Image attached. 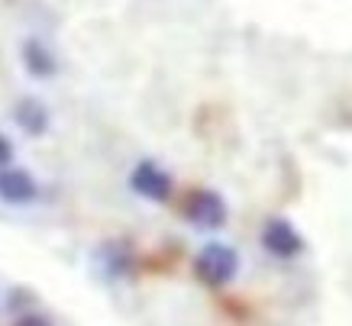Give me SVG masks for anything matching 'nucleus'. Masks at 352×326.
I'll return each instance as SVG.
<instances>
[{"mask_svg": "<svg viewBox=\"0 0 352 326\" xmlns=\"http://www.w3.org/2000/svg\"><path fill=\"white\" fill-rule=\"evenodd\" d=\"M16 123H20L26 133H32V136H39V133H45V127H49V113H45V107L39 104V100H32V97H26V100H20L16 104Z\"/></svg>", "mask_w": 352, "mask_h": 326, "instance_id": "obj_7", "label": "nucleus"}, {"mask_svg": "<svg viewBox=\"0 0 352 326\" xmlns=\"http://www.w3.org/2000/svg\"><path fill=\"white\" fill-rule=\"evenodd\" d=\"M262 246L275 259H294V255L304 252V239L288 220H268L262 226Z\"/></svg>", "mask_w": 352, "mask_h": 326, "instance_id": "obj_3", "label": "nucleus"}, {"mask_svg": "<svg viewBox=\"0 0 352 326\" xmlns=\"http://www.w3.org/2000/svg\"><path fill=\"white\" fill-rule=\"evenodd\" d=\"M10 158H13V146H10V139H7L3 133H0V169H3V165H7Z\"/></svg>", "mask_w": 352, "mask_h": 326, "instance_id": "obj_8", "label": "nucleus"}, {"mask_svg": "<svg viewBox=\"0 0 352 326\" xmlns=\"http://www.w3.org/2000/svg\"><path fill=\"white\" fill-rule=\"evenodd\" d=\"M16 326H49V320H43V316L32 314V316H23V320H20Z\"/></svg>", "mask_w": 352, "mask_h": 326, "instance_id": "obj_9", "label": "nucleus"}, {"mask_svg": "<svg viewBox=\"0 0 352 326\" xmlns=\"http://www.w3.org/2000/svg\"><path fill=\"white\" fill-rule=\"evenodd\" d=\"M236 268H239V255L223 246V242H207L197 259H194V274L201 278L207 287H223L236 278Z\"/></svg>", "mask_w": 352, "mask_h": 326, "instance_id": "obj_1", "label": "nucleus"}, {"mask_svg": "<svg viewBox=\"0 0 352 326\" xmlns=\"http://www.w3.org/2000/svg\"><path fill=\"white\" fill-rule=\"evenodd\" d=\"M184 217L201 230H220L226 223V204L214 191H194L184 200Z\"/></svg>", "mask_w": 352, "mask_h": 326, "instance_id": "obj_2", "label": "nucleus"}, {"mask_svg": "<svg viewBox=\"0 0 352 326\" xmlns=\"http://www.w3.org/2000/svg\"><path fill=\"white\" fill-rule=\"evenodd\" d=\"M36 194H39V188H36L32 175L20 169L0 171V200L3 204H30V200H36Z\"/></svg>", "mask_w": 352, "mask_h": 326, "instance_id": "obj_5", "label": "nucleus"}, {"mask_svg": "<svg viewBox=\"0 0 352 326\" xmlns=\"http://www.w3.org/2000/svg\"><path fill=\"white\" fill-rule=\"evenodd\" d=\"M23 65H26V72L36 74V78H49V74L58 72L55 55L49 52L39 39H26V43H23Z\"/></svg>", "mask_w": 352, "mask_h": 326, "instance_id": "obj_6", "label": "nucleus"}, {"mask_svg": "<svg viewBox=\"0 0 352 326\" xmlns=\"http://www.w3.org/2000/svg\"><path fill=\"white\" fill-rule=\"evenodd\" d=\"M129 184H133L136 194L155 200V204L171 197V178L155 165V162H139L136 169H133V175H129Z\"/></svg>", "mask_w": 352, "mask_h": 326, "instance_id": "obj_4", "label": "nucleus"}]
</instances>
